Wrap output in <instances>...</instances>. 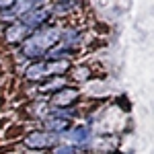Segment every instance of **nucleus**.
<instances>
[{
	"instance_id": "nucleus-1",
	"label": "nucleus",
	"mask_w": 154,
	"mask_h": 154,
	"mask_svg": "<svg viewBox=\"0 0 154 154\" xmlns=\"http://www.w3.org/2000/svg\"><path fill=\"white\" fill-rule=\"evenodd\" d=\"M60 35H62V31H60V29H48V31H43V33H39V35L31 37V39L25 43L23 54L27 56V58L43 56L49 48H54V45L60 41V39H58Z\"/></svg>"
},
{
	"instance_id": "nucleus-2",
	"label": "nucleus",
	"mask_w": 154,
	"mask_h": 154,
	"mask_svg": "<svg viewBox=\"0 0 154 154\" xmlns=\"http://www.w3.org/2000/svg\"><path fill=\"white\" fill-rule=\"evenodd\" d=\"M68 68L66 60H51V62H37L33 66L27 68V76L29 78H39V76H49L56 72H64Z\"/></svg>"
},
{
	"instance_id": "nucleus-3",
	"label": "nucleus",
	"mask_w": 154,
	"mask_h": 154,
	"mask_svg": "<svg viewBox=\"0 0 154 154\" xmlns=\"http://www.w3.org/2000/svg\"><path fill=\"white\" fill-rule=\"evenodd\" d=\"M39 0H17L14 2V6H12L11 11H2L0 12V19H12V17H21L25 14L27 11H33V6H35Z\"/></svg>"
},
{
	"instance_id": "nucleus-4",
	"label": "nucleus",
	"mask_w": 154,
	"mask_h": 154,
	"mask_svg": "<svg viewBox=\"0 0 154 154\" xmlns=\"http://www.w3.org/2000/svg\"><path fill=\"white\" fill-rule=\"evenodd\" d=\"M25 142H27V146H31V148H48V146H51V144L56 142V138H54L51 134L35 131V134H31Z\"/></svg>"
},
{
	"instance_id": "nucleus-5",
	"label": "nucleus",
	"mask_w": 154,
	"mask_h": 154,
	"mask_svg": "<svg viewBox=\"0 0 154 154\" xmlns=\"http://www.w3.org/2000/svg\"><path fill=\"white\" fill-rule=\"evenodd\" d=\"M48 17H49V12H48V11H33V12H29V14H27V17L23 19V25L31 29V27H35V25L43 23Z\"/></svg>"
},
{
	"instance_id": "nucleus-6",
	"label": "nucleus",
	"mask_w": 154,
	"mask_h": 154,
	"mask_svg": "<svg viewBox=\"0 0 154 154\" xmlns=\"http://www.w3.org/2000/svg\"><path fill=\"white\" fill-rule=\"evenodd\" d=\"M27 35H29V27H25V25H14V27H11L6 31L8 41H19V39H25Z\"/></svg>"
},
{
	"instance_id": "nucleus-7",
	"label": "nucleus",
	"mask_w": 154,
	"mask_h": 154,
	"mask_svg": "<svg viewBox=\"0 0 154 154\" xmlns=\"http://www.w3.org/2000/svg\"><path fill=\"white\" fill-rule=\"evenodd\" d=\"M45 128L49 131H64L70 128V121L68 119H48L45 121Z\"/></svg>"
},
{
	"instance_id": "nucleus-8",
	"label": "nucleus",
	"mask_w": 154,
	"mask_h": 154,
	"mask_svg": "<svg viewBox=\"0 0 154 154\" xmlns=\"http://www.w3.org/2000/svg\"><path fill=\"white\" fill-rule=\"evenodd\" d=\"M76 95H78L76 91H66V93L62 91V93H58V95H56V99H54V105H62V103H64V105H68L72 99H76Z\"/></svg>"
},
{
	"instance_id": "nucleus-9",
	"label": "nucleus",
	"mask_w": 154,
	"mask_h": 154,
	"mask_svg": "<svg viewBox=\"0 0 154 154\" xmlns=\"http://www.w3.org/2000/svg\"><path fill=\"white\" fill-rule=\"evenodd\" d=\"M70 138L74 142H86V140H88V130H86V128H78V130H74L70 134Z\"/></svg>"
},
{
	"instance_id": "nucleus-10",
	"label": "nucleus",
	"mask_w": 154,
	"mask_h": 154,
	"mask_svg": "<svg viewBox=\"0 0 154 154\" xmlns=\"http://www.w3.org/2000/svg\"><path fill=\"white\" fill-rule=\"evenodd\" d=\"M56 154H74V150H72L70 146H64V148H58Z\"/></svg>"
},
{
	"instance_id": "nucleus-11",
	"label": "nucleus",
	"mask_w": 154,
	"mask_h": 154,
	"mask_svg": "<svg viewBox=\"0 0 154 154\" xmlns=\"http://www.w3.org/2000/svg\"><path fill=\"white\" fill-rule=\"evenodd\" d=\"M12 4V0H0V6L4 8V6H11Z\"/></svg>"
}]
</instances>
